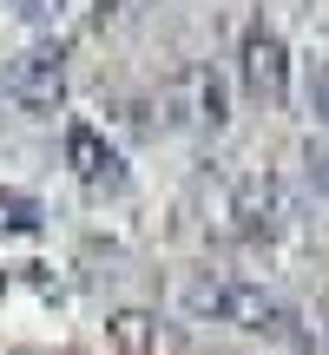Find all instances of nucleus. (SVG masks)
I'll return each mask as SVG.
<instances>
[{"mask_svg": "<svg viewBox=\"0 0 329 355\" xmlns=\"http://www.w3.org/2000/svg\"><path fill=\"white\" fill-rule=\"evenodd\" d=\"M178 303H185V316L198 322H224V329L237 336H264V343H303V329H296V309L283 303L277 290H264V283H244V277H191L185 290H178Z\"/></svg>", "mask_w": 329, "mask_h": 355, "instance_id": "1", "label": "nucleus"}, {"mask_svg": "<svg viewBox=\"0 0 329 355\" xmlns=\"http://www.w3.org/2000/svg\"><path fill=\"white\" fill-rule=\"evenodd\" d=\"M290 224V191H283L277 171H244L217 191V230L237 243H257V237H277Z\"/></svg>", "mask_w": 329, "mask_h": 355, "instance_id": "2", "label": "nucleus"}, {"mask_svg": "<svg viewBox=\"0 0 329 355\" xmlns=\"http://www.w3.org/2000/svg\"><path fill=\"white\" fill-rule=\"evenodd\" d=\"M0 92H7V105L26 112V119L60 112L66 105V53H60V40H26L20 53H7Z\"/></svg>", "mask_w": 329, "mask_h": 355, "instance_id": "3", "label": "nucleus"}, {"mask_svg": "<svg viewBox=\"0 0 329 355\" xmlns=\"http://www.w3.org/2000/svg\"><path fill=\"white\" fill-rule=\"evenodd\" d=\"M230 119V86L211 66H185L171 86L158 92V125L164 132H191V139H217Z\"/></svg>", "mask_w": 329, "mask_h": 355, "instance_id": "4", "label": "nucleus"}, {"mask_svg": "<svg viewBox=\"0 0 329 355\" xmlns=\"http://www.w3.org/2000/svg\"><path fill=\"white\" fill-rule=\"evenodd\" d=\"M237 79H244V92H251L257 105H270V112L290 99V46H283L277 26L257 20L251 33H244V46H237Z\"/></svg>", "mask_w": 329, "mask_h": 355, "instance_id": "5", "label": "nucleus"}, {"mask_svg": "<svg viewBox=\"0 0 329 355\" xmlns=\"http://www.w3.org/2000/svg\"><path fill=\"white\" fill-rule=\"evenodd\" d=\"M66 165H73V178L92 191V198H119V191L132 184L126 158H119V145H106L92 125H73L66 132Z\"/></svg>", "mask_w": 329, "mask_h": 355, "instance_id": "6", "label": "nucleus"}, {"mask_svg": "<svg viewBox=\"0 0 329 355\" xmlns=\"http://www.w3.org/2000/svg\"><path fill=\"white\" fill-rule=\"evenodd\" d=\"M40 224H47V204H40L33 191L0 184V237H33Z\"/></svg>", "mask_w": 329, "mask_h": 355, "instance_id": "7", "label": "nucleus"}, {"mask_svg": "<svg viewBox=\"0 0 329 355\" xmlns=\"http://www.w3.org/2000/svg\"><path fill=\"white\" fill-rule=\"evenodd\" d=\"M0 7H7L13 20H26V26H53L66 7H73V0H0Z\"/></svg>", "mask_w": 329, "mask_h": 355, "instance_id": "8", "label": "nucleus"}, {"mask_svg": "<svg viewBox=\"0 0 329 355\" xmlns=\"http://www.w3.org/2000/svg\"><path fill=\"white\" fill-rule=\"evenodd\" d=\"M310 112H317V125L329 132V60L310 73Z\"/></svg>", "mask_w": 329, "mask_h": 355, "instance_id": "9", "label": "nucleus"}]
</instances>
